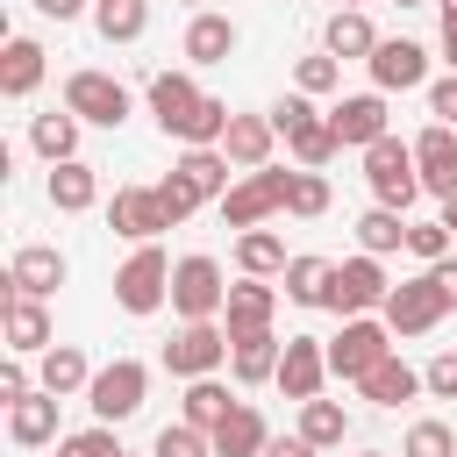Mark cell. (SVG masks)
<instances>
[{
	"instance_id": "cell-1",
	"label": "cell",
	"mask_w": 457,
	"mask_h": 457,
	"mask_svg": "<svg viewBox=\"0 0 457 457\" xmlns=\"http://www.w3.org/2000/svg\"><path fill=\"white\" fill-rule=\"evenodd\" d=\"M271 121H278L286 150H293V157H300L307 171H321V164H328V157L343 150V143H336V121H328V114H314V93H300V86H293V93H286V100L271 107Z\"/></svg>"
},
{
	"instance_id": "cell-2",
	"label": "cell",
	"mask_w": 457,
	"mask_h": 457,
	"mask_svg": "<svg viewBox=\"0 0 457 457\" xmlns=\"http://www.w3.org/2000/svg\"><path fill=\"white\" fill-rule=\"evenodd\" d=\"M364 186H371V200L378 207H414L421 200V164H414V143H400V136H378L371 150H364Z\"/></svg>"
},
{
	"instance_id": "cell-3",
	"label": "cell",
	"mask_w": 457,
	"mask_h": 457,
	"mask_svg": "<svg viewBox=\"0 0 457 457\" xmlns=\"http://www.w3.org/2000/svg\"><path fill=\"white\" fill-rule=\"evenodd\" d=\"M164 300H171V257L157 243H136L129 264L114 271V307L121 314H157Z\"/></svg>"
},
{
	"instance_id": "cell-4",
	"label": "cell",
	"mask_w": 457,
	"mask_h": 457,
	"mask_svg": "<svg viewBox=\"0 0 457 457\" xmlns=\"http://www.w3.org/2000/svg\"><path fill=\"white\" fill-rule=\"evenodd\" d=\"M221 307H228V278H221V264L200 257V250L179 257V264H171V314H179V321H214Z\"/></svg>"
},
{
	"instance_id": "cell-5",
	"label": "cell",
	"mask_w": 457,
	"mask_h": 457,
	"mask_svg": "<svg viewBox=\"0 0 457 457\" xmlns=\"http://www.w3.org/2000/svg\"><path fill=\"white\" fill-rule=\"evenodd\" d=\"M286 193H293V171H250V179H236L228 193H221V221L228 228H264L271 214H286Z\"/></svg>"
},
{
	"instance_id": "cell-6",
	"label": "cell",
	"mask_w": 457,
	"mask_h": 457,
	"mask_svg": "<svg viewBox=\"0 0 457 457\" xmlns=\"http://www.w3.org/2000/svg\"><path fill=\"white\" fill-rule=\"evenodd\" d=\"M378 357H393V328L371 321V314H343V336H328V371L357 386Z\"/></svg>"
},
{
	"instance_id": "cell-7",
	"label": "cell",
	"mask_w": 457,
	"mask_h": 457,
	"mask_svg": "<svg viewBox=\"0 0 457 457\" xmlns=\"http://www.w3.org/2000/svg\"><path fill=\"white\" fill-rule=\"evenodd\" d=\"M221 364H228V328L221 321H186L164 343V371L171 378H214Z\"/></svg>"
},
{
	"instance_id": "cell-8",
	"label": "cell",
	"mask_w": 457,
	"mask_h": 457,
	"mask_svg": "<svg viewBox=\"0 0 457 457\" xmlns=\"http://www.w3.org/2000/svg\"><path fill=\"white\" fill-rule=\"evenodd\" d=\"M386 271H378V257L371 250H357V257H343L336 271H328V300L321 307H336V314H371V307H386Z\"/></svg>"
},
{
	"instance_id": "cell-9",
	"label": "cell",
	"mask_w": 457,
	"mask_h": 457,
	"mask_svg": "<svg viewBox=\"0 0 457 457\" xmlns=\"http://www.w3.org/2000/svg\"><path fill=\"white\" fill-rule=\"evenodd\" d=\"M143 393H150V371H143L136 357H114V364H100V371H93L86 407H93L100 421H129V414L143 407Z\"/></svg>"
},
{
	"instance_id": "cell-10",
	"label": "cell",
	"mask_w": 457,
	"mask_h": 457,
	"mask_svg": "<svg viewBox=\"0 0 457 457\" xmlns=\"http://www.w3.org/2000/svg\"><path fill=\"white\" fill-rule=\"evenodd\" d=\"M64 107L79 121H93V129H121L129 121V86L107 79V71H71L64 79Z\"/></svg>"
},
{
	"instance_id": "cell-11",
	"label": "cell",
	"mask_w": 457,
	"mask_h": 457,
	"mask_svg": "<svg viewBox=\"0 0 457 457\" xmlns=\"http://www.w3.org/2000/svg\"><path fill=\"white\" fill-rule=\"evenodd\" d=\"M364 64H371V86H378V93H414V86H428V50L407 43V36H378V50H371Z\"/></svg>"
},
{
	"instance_id": "cell-12",
	"label": "cell",
	"mask_w": 457,
	"mask_h": 457,
	"mask_svg": "<svg viewBox=\"0 0 457 457\" xmlns=\"http://www.w3.org/2000/svg\"><path fill=\"white\" fill-rule=\"evenodd\" d=\"M107 221H114V236H129V243H157V236L171 228V214H164L157 186H114Z\"/></svg>"
},
{
	"instance_id": "cell-13",
	"label": "cell",
	"mask_w": 457,
	"mask_h": 457,
	"mask_svg": "<svg viewBox=\"0 0 457 457\" xmlns=\"http://www.w3.org/2000/svg\"><path fill=\"white\" fill-rule=\"evenodd\" d=\"M443 314H450V307H443V293L428 286V271H421V278H400V286L386 293V328H393V336H428Z\"/></svg>"
},
{
	"instance_id": "cell-14",
	"label": "cell",
	"mask_w": 457,
	"mask_h": 457,
	"mask_svg": "<svg viewBox=\"0 0 457 457\" xmlns=\"http://www.w3.org/2000/svg\"><path fill=\"white\" fill-rule=\"evenodd\" d=\"M321 378H328V343H314V336H286V357H278V393L286 400H314L321 393Z\"/></svg>"
},
{
	"instance_id": "cell-15",
	"label": "cell",
	"mask_w": 457,
	"mask_h": 457,
	"mask_svg": "<svg viewBox=\"0 0 457 457\" xmlns=\"http://www.w3.org/2000/svg\"><path fill=\"white\" fill-rule=\"evenodd\" d=\"M414 164H421V193L450 200V193H457V129H450V121H428V129L414 136Z\"/></svg>"
},
{
	"instance_id": "cell-16",
	"label": "cell",
	"mask_w": 457,
	"mask_h": 457,
	"mask_svg": "<svg viewBox=\"0 0 457 457\" xmlns=\"http://www.w3.org/2000/svg\"><path fill=\"white\" fill-rule=\"evenodd\" d=\"M200 100H207V93L193 86V71H157V79H150V114H157V129H164L171 143H179V129L200 114Z\"/></svg>"
},
{
	"instance_id": "cell-17",
	"label": "cell",
	"mask_w": 457,
	"mask_h": 457,
	"mask_svg": "<svg viewBox=\"0 0 457 457\" xmlns=\"http://www.w3.org/2000/svg\"><path fill=\"white\" fill-rule=\"evenodd\" d=\"M328 121H336V143H350V150H371L378 136H393L386 129V93H350V100L328 107Z\"/></svg>"
},
{
	"instance_id": "cell-18",
	"label": "cell",
	"mask_w": 457,
	"mask_h": 457,
	"mask_svg": "<svg viewBox=\"0 0 457 457\" xmlns=\"http://www.w3.org/2000/svg\"><path fill=\"white\" fill-rule=\"evenodd\" d=\"M64 250H50V243H29V250H14V264H7V293H29V300H50L57 286H64Z\"/></svg>"
},
{
	"instance_id": "cell-19",
	"label": "cell",
	"mask_w": 457,
	"mask_h": 457,
	"mask_svg": "<svg viewBox=\"0 0 457 457\" xmlns=\"http://www.w3.org/2000/svg\"><path fill=\"white\" fill-rule=\"evenodd\" d=\"M278 357H286V343H278L271 328L228 336V371H236V386H264V378H278Z\"/></svg>"
},
{
	"instance_id": "cell-20",
	"label": "cell",
	"mask_w": 457,
	"mask_h": 457,
	"mask_svg": "<svg viewBox=\"0 0 457 457\" xmlns=\"http://www.w3.org/2000/svg\"><path fill=\"white\" fill-rule=\"evenodd\" d=\"M271 143H278V121H271V114H236L228 136H221L228 164H243V171H264V164H271Z\"/></svg>"
},
{
	"instance_id": "cell-21",
	"label": "cell",
	"mask_w": 457,
	"mask_h": 457,
	"mask_svg": "<svg viewBox=\"0 0 457 457\" xmlns=\"http://www.w3.org/2000/svg\"><path fill=\"white\" fill-rule=\"evenodd\" d=\"M271 314H278V286H264V278H243V286H228L221 328H228V336H250V328H271Z\"/></svg>"
},
{
	"instance_id": "cell-22",
	"label": "cell",
	"mask_w": 457,
	"mask_h": 457,
	"mask_svg": "<svg viewBox=\"0 0 457 457\" xmlns=\"http://www.w3.org/2000/svg\"><path fill=\"white\" fill-rule=\"evenodd\" d=\"M264 443H271V428H264V414L250 400H236L214 421V457H264Z\"/></svg>"
},
{
	"instance_id": "cell-23",
	"label": "cell",
	"mask_w": 457,
	"mask_h": 457,
	"mask_svg": "<svg viewBox=\"0 0 457 457\" xmlns=\"http://www.w3.org/2000/svg\"><path fill=\"white\" fill-rule=\"evenodd\" d=\"M186 64H228V50H236V21L228 14H214V7H200L193 21H186Z\"/></svg>"
},
{
	"instance_id": "cell-24",
	"label": "cell",
	"mask_w": 457,
	"mask_h": 457,
	"mask_svg": "<svg viewBox=\"0 0 457 457\" xmlns=\"http://www.w3.org/2000/svg\"><path fill=\"white\" fill-rule=\"evenodd\" d=\"M7 350L14 357H43L50 350V314H43V300H29V293H7Z\"/></svg>"
},
{
	"instance_id": "cell-25",
	"label": "cell",
	"mask_w": 457,
	"mask_h": 457,
	"mask_svg": "<svg viewBox=\"0 0 457 457\" xmlns=\"http://www.w3.org/2000/svg\"><path fill=\"white\" fill-rule=\"evenodd\" d=\"M43 193H50L57 214H86V207L100 200V171L79 164V157H64V164H50V186H43Z\"/></svg>"
},
{
	"instance_id": "cell-26",
	"label": "cell",
	"mask_w": 457,
	"mask_h": 457,
	"mask_svg": "<svg viewBox=\"0 0 457 457\" xmlns=\"http://www.w3.org/2000/svg\"><path fill=\"white\" fill-rule=\"evenodd\" d=\"M421 386H428V378H421L414 364H400V357H378V364L357 378V393H364L371 407H400V400H414Z\"/></svg>"
},
{
	"instance_id": "cell-27",
	"label": "cell",
	"mask_w": 457,
	"mask_h": 457,
	"mask_svg": "<svg viewBox=\"0 0 457 457\" xmlns=\"http://www.w3.org/2000/svg\"><path fill=\"white\" fill-rule=\"evenodd\" d=\"M36 86H43V43L7 36V50H0V93H7V100H29Z\"/></svg>"
},
{
	"instance_id": "cell-28",
	"label": "cell",
	"mask_w": 457,
	"mask_h": 457,
	"mask_svg": "<svg viewBox=\"0 0 457 457\" xmlns=\"http://www.w3.org/2000/svg\"><path fill=\"white\" fill-rule=\"evenodd\" d=\"M79 129H86V121H79L71 107H50V114L29 121V150L50 157V164H64V157H79Z\"/></svg>"
},
{
	"instance_id": "cell-29",
	"label": "cell",
	"mask_w": 457,
	"mask_h": 457,
	"mask_svg": "<svg viewBox=\"0 0 457 457\" xmlns=\"http://www.w3.org/2000/svg\"><path fill=\"white\" fill-rule=\"evenodd\" d=\"M36 386H43V393H57V400L86 393V386H93V364H86V350H71V343H50V350H43V371H36Z\"/></svg>"
},
{
	"instance_id": "cell-30",
	"label": "cell",
	"mask_w": 457,
	"mask_h": 457,
	"mask_svg": "<svg viewBox=\"0 0 457 457\" xmlns=\"http://www.w3.org/2000/svg\"><path fill=\"white\" fill-rule=\"evenodd\" d=\"M7 436L21 443V450H36V443H57V393H29V400H14V414H7Z\"/></svg>"
},
{
	"instance_id": "cell-31",
	"label": "cell",
	"mask_w": 457,
	"mask_h": 457,
	"mask_svg": "<svg viewBox=\"0 0 457 457\" xmlns=\"http://www.w3.org/2000/svg\"><path fill=\"white\" fill-rule=\"evenodd\" d=\"M171 171H186V186H193L200 200H221V193H228V150H221V143H193Z\"/></svg>"
},
{
	"instance_id": "cell-32",
	"label": "cell",
	"mask_w": 457,
	"mask_h": 457,
	"mask_svg": "<svg viewBox=\"0 0 457 457\" xmlns=\"http://www.w3.org/2000/svg\"><path fill=\"white\" fill-rule=\"evenodd\" d=\"M321 50H328V57H371V50H378V29H371L357 7H336L328 29H321Z\"/></svg>"
},
{
	"instance_id": "cell-33",
	"label": "cell",
	"mask_w": 457,
	"mask_h": 457,
	"mask_svg": "<svg viewBox=\"0 0 457 457\" xmlns=\"http://www.w3.org/2000/svg\"><path fill=\"white\" fill-rule=\"evenodd\" d=\"M236 264H243V278H278L293 257H286V243H278L271 228H243V236H236Z\"/></svg>"
},
{
	"instance_id": "cell-34",
	"label": "cell",
	"mask_w": 457,
	"mask_h": 457,
	"mask_svg": "<svg viewBox=\"0 0 457 457\" xmlns=\"http://www.w3.org/2000/svg\"><path fill=\"white\" fill-rule=\"evenodd\" d=\"M300 436H307L314 450H336V443L350 436V407H343V400H321V393L300 400Z\"/></svg>"
},
{
	"instance_id": "cell-35",
	"label": "cell",
	"mask_w": 457,
	"mask_h": 457,
	"mask_svg": "<svg viewBox=\"0 0 457 457\" xmlns=\"http://www.w3.org/2000/svg\"><path fill=\"white\" fill-rule=\"evenodd\" d=\"M93 29L107 43H136L150 29V0H93Z\"/></svg>"
},
{
	"instance_id": "cell-36",
	"label": "cell",
	"mask_w": 457,
	"mask_h": 457,
	"mask_svg": "<svg viewBox=\"0 0 457 457\" xmlns=\"http://www.w3.org/2000/svg\"><path fill=\"white\" fill-rule=\"evenodd\" d=\"M236 400H228V386L221 378H186V407H179V421H193V428H207L214 436V421L228 414Z\"/></svg>"
},
{
	"instance_id": "cell-37",
	"label": "cell",
	"mask_w": 457,
	"mask_h": 457,
	"mask_svg": "<svg viewBox=\"0 0 457 457\" xmlns=\"http://www.w3.org/2000/svg\"><path fill=\"white\" fill-rule=\"evenodd\" d=\"M328 271H336L328 257H293V264L278 271V278H286V300H300V307H321V300H328Z\"/></svg>"
},
{
	"instance_id": "cell-38",
	"label": "cell",
	"mask_w": 457,
	"mask_h": 457,
	"mask_svg": "<svg viewBox=\"0 0 457 457\" xmlns=\"http://www.w3.org/2000/svg\"><path fill=\"white\" fill-rule=\"evenodd\" d=\"M357 243H364L371 257H386V250H407V214H400V207H371V214L357 221Z\"/></svg>"
},
{
	"instance_id": "cell-39",
	"label": "cell",
	"mask_w": 457,
	"mask_h": 457,
	"mask_svg": "<svg viewBox=\"0 0 457 457\" xmlns=\"http://www.w3.org/2000/svg\"><path fill=\"white\" fill-rule=\"evenodd\" d=\"M150 457H214V436H207V428H193V421H171V428H157Z\"/></svg>"
},
{
	"instance_id": "cell-40",
	"label": "cell",
	"mask_w": 457,
	"mask_h": 457,
	"mask_svg": "<svg viewBox=\"0 0 457 457\" xmlns=\"http://www.w3.org/2000/svg\"><path fill=\"white\" fill-rule=\"evenodd\" d=\"M57 457H129V450H121L114 421H93V428H79V436H57Z\"/></svg>"
},
{
	"instance_id": "cell-41",
	"label": "cell",
	"mask_w": 457,
	"mask_h": 457,
	"mask_svg": "<svg viewBox=\"0 0 457 457\" xmlns=\"http://www.w3.org/2000/svg\"><path fill=\"white\" fill-rule=\"evenodd\" d=\"M293 86L314 93V100L336 93V86H343V57H328V50H321V57H300V64H293Z\"/></svg>"
},
{
	"instance_id": "cell-42",
	"label": "cell",
	"mask_w": 457,
	"mask_h": 457,
	"mask_svg": "<svg viewBox=\"0 0 457 457\" xmlns=\"http://www.w3.org/2000/svg\"><path fill=\"white\" fill-rule=\"evenodd\" d=\"M286 214H300V221H314V214H328V179H321V171H293V193H286Z\"/></svg>"
},
{
	"instance_id": "cell-43",
	"label": "cell",
	"mask_w": 457,
	"mask_h": 457,
	"mask_svg": "<svg viewBox=\"0 0 457 457\" xmlns=\"http://www.w3.org/2000/svg\"><path fill=\"white\" fill-rule=\"evenodd\" d=\"M400 457H457L450 421H414V428H407V443H400Z\"/></svg>"
},
{
	"instance_id": "cell-44",
	"label": "cell",
	"mask_w": 457,
	"mask_h": 457,
	"mask_svg": "<svg viewBox=\"0 0 457 457\" xmlns=\"http://www.w3.org/2000/svg\"><path fill=\"white\" fill-rule=\"evenodd\" d=\"M450 243H457V236H450L443 221H407V250H414L421 264H436V257H450Z\"/></svg>"
},
{
	"instance_id": "cell-45",
	"label": "cell",
	"mask_w": 457,
	"mask_h": 457,
	"mask_svg": "<svg viewBox=\"0 0 457 457\" xmlns=\"http://www.w3.org/2000/svg\"><path fill=\"white\" fill-rule=\"evenodd\" d=\"M157 200H164V214H171V221H186V214L200 207V193L186 186V171H171V179H157Z\"/></svg>"
},
{
	"instance_id": "cell-46",
	"label": "cell",
	"mask_w": 457,
	"mask_h": 457,
	"mask_svg": "<svg viewBox=\"0 0 457 457\" xmlns=\"http://www.w3.org/2000/svg\"><path fill=\"white\" fill-rule=\"evenodd\" d=\"M421 378H428V393H436V400H457V350H436Z\"/></svg>"
},
{
	"instance_id": "cell-47",
	"label": "cell",
	"mask_w": 457,
	"mask_h": 457,
	"mask_svg": "<svg viewBox=\"0 0 457 457\" xmlns=\"http://www.w3.org/2000/svg\"><path fill=\"white\" fill-rule=\"evenodd\" d=\"M428 114H436V121H450V129H457V71H450V79H436V86H428Z\"/></svg>"
},
{
	"instance_id": "cell-48",
	"label": "cell",
	"mask_w": 457,
	"mask_h": 457,
	"mask_svg": "<svg viewBox=\"0 0 457 457\" xmlns=\"http://www.w3.org/2000/svg\"><path fill=\"white\" fill-rule=\"evenodd\" d=\"M428 271V286L443 293V307H457V257H436V264H421Z\"/></svg>"
},
{
	"instance_id": "cell-49",
	"label": "cell",
	"mask_w": 457,
	"mask_h": 457,
	"mask_svg": "<svg viewBox=\"0 0 457 457\" xmlns=\"http://www.w3.org/2000/svg\"><path fill=\"white\" fill-rule=\"evenodd\" d=\"M29 393H36V378H29L21 364H7V371H0V400L14 407V400H29Z\"/></svg>"
},
{
	"instance_id": "cell-50",
	"label": "cell",
	"mask_w": 457,
	"mask_h": 457,
	"mask_svg": "<svg viewBox=\"0 0 457 457\" xmlns=\"http://www.w3.org/2000/svg\"><path fill=\"white\" fill-rule=\"evenodd\" d=\"M264 457H321V450H314L307 436H271V443H264Z\"/></svg>"
},
{
	"instance_id": "cell-51",
	"label": "cell",
	"mask_w": 457,
	"mask_h": 457,
	"mask_svg": "<svg viewBox=\"0 0 457 457\" xmlns=\"http://www.w3.org/2000/svg\"><path fill=\"white\" fill-rule=\"evenodd\" d=\"M36 14H50V21H71V14H86V0H36Z\"/></svg>"
},
{
	"instance_id": "cell-52",
	"label": "cell",
	"mask_w": 457,
	"mask_h": 457,
	"mask_svg": "<svg viewBox=\"0 0 457 457\" xmlns=\"http://www.w3.org/2000/svg\"><path fill=\"white\" fill-rule=\"evenodd\" d=\"M443 64L457 71V29H450V21H443Z\"/></svg>"
},
{
	"instance_id": "cell-53",
	"label": "cell",
	"mask_w": 457,
	"mask_h": 457,
	"mask_svg": "<svg viewBox=\"0 0 457 457\" xmlns=\"http://www.w3.org/2000/svg\"><path fill=\"white\" fill-rule=\"evenodd\" d=\"M436 221H443V228H450V236H457V193H450V200H443V214H436Z\"/></svg>"
},
{
	"instance_id": "cell-54",
	"label": "cell",
	"mask_w": 457,
	"mask_h": 457,
	"mask_svg": "<svg viewBox=\"0 0 457 457\" xmlns=\"http://www.w3.org/2000/svg\"><path fill=\"white\" fill-rule=\"evenodd\" d=\"M436 7H443V21H450V29H457V0H436Z\"/></svg>"
},
{
	"instance_id": "cell-55",
	"label": "cell",
	"mask_w": 457,
	"mask_h": 457,
	"mask_svg": "<svg viewBox=\"0 0 457 457\" xmlns=\"http://www.w3.org/2000/svg\"><path fill=\"white\" fill-rule=\"evenodd\" d=\"M400 7H428V0H400Z\"/></svg>"
},
{
	"instance_id": "cell-56",
	"label": "cell",
	"mask_w": 457,
	"mask_h": 457,
	"mask_svg": "<svg viewBox=\"0 0 457 457\" xmlns=\"http://www.w3.org/2000/svg\"><path fill=\"white\" fill-rule=\"evenodd\" d=\"M343 7H364V0H343Z\"/></svg>"
},
{
	"instance_id": "cell-57",
	"label": "cell",
	"mask_w": 457,
	"mask_h": 457,
	"mask_svg": "<svg viewBox=\"0 0 457 457\" xmlns=\"http://www.w3.org/2000/svg\"><path fill=\"white\" fill-rule=\"evenodd\" d=\"M371 457H386V450H371Z\"/></svg>"
},
{
	"instance_id": "cell-58",
	"label": "cell",
	"mask_w": 457,
	"mask_h": 457,
	"mask_svg": "<svg viewBox=\"0 0 457 457\" xmlns=\"http://www.w3.org/2000/svg\"><path fill=\"white\" fill-rule=\"evenodd\" d=\"M193 7H207V0H193Z\"/></svg>"
}]
</instances>
